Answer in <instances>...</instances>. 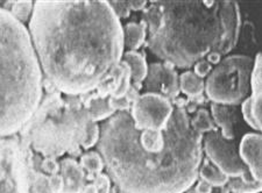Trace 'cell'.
Listing matches in <instances>:
<instances>
[{"label": "cell", "instance_id": "1", "mask_svg": "<svg viewBox=\"0 0 262 193\" xmlns=\"http://www.w3.org/2000/svg\"><path fill=\"white\" fill-rule=\"evenodd\" d=\"M27 28L43 78L64 95L94 91L125 53L106 0H37Z\"/></svg>", "mask_w": 262, "mask_h": 193}, {"label": "cell", "instance_id": "2", "mask_svg": "<svg viewBox=\"0 0 262 193\" xmlns=\"http://www.w3.org/2000/svg\"><path fill=\"white\" fill-rule=\"evenodd\" d=\"M99 127L97 152L117 193H184L197 182L203 136L190 127L185 108L174 107L159 153L142 148L129 112L116 113Z\"/></svg>", "mask_w": 262, "mask_h": 193}, {"label": "cell", "instance_id": "3", "mask_svg": "<svg viewBox=\"0 0 262 193\" xmlns=\"http://www.w3.org/2000/svg\"><path fill=\"white\" fill-rule=\"evenodd\" d=\"M146 47L176 69H190L211 54L235 48L242 31L239 4L227 0L150 2L142 11Z\"/></svg>", "mask_w": 262, "mask_h": 193}, {"label": "cell", "instance_id": "4", "mask_svg": "<svg viewBox=\"0 0 262 193\" xmlns=\"http://www.w3.org/2000/svg\"><path fill=\"white\" fill-rule=\"evenodd\" d=\"M43 75L25 26L0 7V137L19 134L43 95Z\"/></svg>", "mask_w": 262, "mask_h": 193}, {"label": "cell", "instance_id": "5", "mask_svg": "<svg viewBox=\"0 0 262 193\" xmlns=\"http://www.w3.org/2000/svg\"><path fill=\"white\" fill-rule=\"evenodd\" d=\"M92 123L78 95L43 92L39 107L18 135L42 157L78 159Z\"/></svg>", "mask_w": 262, "mask_h": 193}, {"label": "cell", "instance_id": "6", "mask_svg": "<svg viewBox=\"0 0 262 193\" xmlns=\"http://www.w3.org/2000/svg\"><path fill=\"white\" fill-rule=\"evenodd\" d=\"M254 60L247 55L222 58L206 77L205 94L209 102L226 106H238L251 92V75Z\"/></svg>", "mask_w": 262, "mask_h": 193}, {"label": "cell", "instance_id": "7", "mask_svg": "<svg viewBox=\"0 0 262 193\" xmlns=\"http://www.w3.org/2000/svg\"><path fill=\"white\" fill-rule=\"evenodd\" d=\"M172 112L171 102L160 94L145 92L132 104L129 114L137 131H166Z\"/></svg>", "mask_w": 262, "mask_h": 193}, {"label": "cell", "instance_id": "8", "mask_svg": "<svg viewBox=\"0 0 262 193\" xmlns=\"http://www.w3.org/2000/svg\"><path fill=\"white\" fill-rule=\"evenodd\" d=\"M203 155L229 178L240 177L248 174L247 166L239 156L235 141H229L217 132H211L203 136Z\"/></svg>", "mask_w": 262, "mask_h": 193}, {"label": "cell", "instance_id": "9", "mask_svg": "<svg viewBox=\"0 0 262 193\" xmlns=\"http://www.w3.org/2000/svg\"><path fill=\"white\" fill-rule=\"evenodd\" d=\"M20 152L21 140L18 134L0 137V193H23Z\"/></svg>", "mask_w": 262, "mask_h": 193}, {"label": "cell", "instance_id": "10", "mask_svg": "<svg viewBox=\"0 0 262 193\" xmlns=\"http://www.w3.org/2000/svg\"><path fill=\"white\" fill-rule=\"evenodd\" d=\"M179 76L180 75L171 63H151L148 65L147 77L142 84V90L162 95L172 104L181 93Z\"/></svg>", "mask_w": 262, "mask_h": 193}, {"label": "cell", "instance_id": "11", "mask_svg": "<svg viewBox=\"0 0 262 193\" xmlns=\"http://www.w3.org/2000/svg\"><path fill=\"white\" fill-rule=\"evenodd\" d=\"M261 141L262 137L259 133H248L240 141L238 146L239 156L247 166L253 179L261 182Z\"/></svg>", "mask_w": 262, "mask_h": 193}, {"label": "cell", "instance_id": "12", "mask_svg": "<svg viewBox=\"0 0 262 193\" xmlns=\"http://www.w3.org/2000/svg\"><path fill=\"white\" fill-rule=\"evenodd\" d=\"M180 92L187 95L188 105L185 107L188 113H193L198 110V106H204L208 104L205 93V81L197 77L193 71L187 70L179 76Z\"/></svg>", "mask_w": 262, "mask_h": 193}, {"label": "cell", "instance_id": "13", "mask_svg": "<svg viewBox=\"0 0 262 193\" xmlns=\"http://www.w3.org/2000/svg\"><path fill=\"white\" fill-rule=\"evenodd\" d=\"M60 174L63 178V193H82L88 184L86 174L78 159L68 156L61 158Z\"/></svg>", "mask_w": 262, "mask_h": 193}, {"label": "cell", "instance_id": "14", "mask_svg": "<svg viewBox=\"0 0 262 193\" xmlns=\"http://www.w3.org/2000/svg\"><path fill=\"white\" fill-rule=\"evenodd\" d=\"M210 114L222 136L229 141H234L235 126L238 124V113L235 107L211 103Z\"/></svg>", "mask_w": 262, "mask_h": 193}, {"label": "cell", "instance_id": "15", "mask_svg": "<svg viewBox=\"0 0 262 193\" xmlns=\"http://www.w3.org/2000/svg\"><path fill=\"white\" fill-rule=\"evenodd\" d=\"M262 62L261 54L257 53L254 58V64L251 75V92L252 94L248 95L251 99V108L257 123L261 124V104H262Z\"/></svg>", "mask_w": 262, "mask_h": 193}, {"label": "cell", "instance_id": "16", "mask_svg": "<svg viewBox=\"0 0 262 193\" xmlns=\"http://www.w3.org/2000/svg\"><path fill=\"white\" fill-rule=\"evenodd\" d=\"M122 61L127 63L132 73V86L138 91L142 90V84L145 82L148 73V64L145 53L140 52H125Z\"/></svg>", "mask_w": 262, "mask_h": 193}, {"label": "cell", "instance_id": "17", "mask_svg": "<svg viewBox=\"0 0 262 193\" xmlns=\"http://www.w3.org/2000/svg\"><path fill=\"white\" fill-rule=\"evenodd\" d=\"M124 32V47L126 52H139L147 40V27L143 21L128 22L122 26Z\"/></svg>", "mask_w": 262, "mask_h": 193}, {"label": "cell", "instance_id": "18", "mask_svg": "<svg viewBox=\"0 0 262 193\" xmlns=\"http://www.w3.org/2000/svg\"><path fill=\"white\" fill-rule=\"evenodd\" d=\"M78 162L79 165L82 166V169L85 171L88 183L94 182V179L97 176L105 171L103 157L100 156V154L97 150H88V152H84L82 156L78 158Z\"/></svg>", "mask_w": 262, "mask_h": 193}, {"label": "cell", "instance_id": "19", "mask_svg": "<svg viewBox=\"0 0 262 193\" xmlns=\"http://www.w3.org/2000/svg\"><path fill=\"white\" fill-rule=\"evenodd\" d=\"M0 7L6 10L12 16H14L16 20L26 26V23L31 20L34 2H31V0H7V2H0Z\"/></svg>", "mask_w": 262, "mask_h": 193}, {"label": "cell", "instance_id": "20", "mask_svg": "<svg viewBox=\"0 0 262 193\" xmlns=\"http://www.w3.org/2000/svg\"><path fill=\"white\" fill-rule=\"evenodd\" d=\"M198 178L204 180L205 183H208L212 187L225 186L230 179L221 170L217 169L206 157H203L202 159L200 169H198Z\"/></svg>", "mask_w": 262, "mask_h": 193}, {"label": "cell", "instance_id": "21", "mask_svg": "<svg viewBox=\"0 0 262 193\" xmlns=\"http://www.w3.org/2000/svg\"><path fill=\"white\" fill-rule=\"evenodd\" d=\"M230 193H260L262 191L261 182L253 179L251 174L230 178L226 184Z\"/></svg>", "mask_w": 262, "mask_h": 193}, {"label": "cell", "instance_id": "22", "mask_svg": "<svg viewBox=\"0 0 262 193\" xmlns=\"http://www.w3.org/2000/svg\"><path fill=\"white\" fill-rule=\"evenodd\" d=\"M139 141L142 148L150 153L162 152L166 147L164 131H139Z\"/></svg>", "mask_w": 262, "mask_h": 193}, {"label": "cell", "instance_id": "23", "mask_svg": "<svg viewBox=\"0 0 262 193\" xmlns=\"http://www.w3.org/2000/svg\"><path fill=\"white\" fill-rule=\"evenodd\" d=\"M190 127L195 133L204 136L211 132H217L218 128L214 125L210 112L206 108H198L196 114L190 117Z\"/></svg>", "mask_w": 262, "mask_h": 193}, {"label": "cell", "instance_id": "24", "mask_svg": "<svg viewBox=\"0 0 262 193\" xmlns=\"http://www.w3.org/2000/svg\"><path fill=\"white\" fill-rule=\"evenodd\" d=\"M240 105H242V114L244 116V120L246 121V124L249 126V127L254 129V131L261 132L262 125L257 123L254 115H253L252 108H251V99H249V96H247V98L245 99Z\"/></svg>", "mask_w": 262, "mask_h": 193}, {"label": "cell", "instance_id": "25", "mask_svg": "<svg viewBox=\"0 0 262 193\" xmlns=\"http://www.w3.org/2000/svg\"><path fill=\"white\" fill-rule=\"evenodd\" d=\"M40 167L45 174H47L49 176L60 174V159L41 156Z\"/></svg>", "mask_w": 262, "mask_h": 193}, {"label": "cell", "instance_id": "26", "mask_svg": "<svg viewBox=\"0 0 262 193\" xmlns=\"http://www.w3.org/2000/svg\"><path fill=\"white\" fill-rule=\"evenodd\" d=\"M110 5H111L113 12H115L118 19L120 21L122 19H127L130 14V7H129V2H108Z\"/></svg>", "mask_w": 262, "mask_h": 193}, {"label": "cell", "instance_id": "27", "mask_svg": "<svg viewBox=\"0 0 262 193\" xmlns=\"http://www.w3.org/2000/svg\"><path fill=\"white\" fill-rule=\"evenodd\" d=\"M212 69L213 65L211 64L210 62L206 61V58H203V60L198 61L197 63H195V65H193V74H195L197 77L205 79L209 76Z\"/></svg>", "mask_w": 262, "mask_h": 193}, {"label": "cell", "instance_id": "28", "mask_svg": "<svg viewBox=\"0 0 262 193\" xmlns=\"http://www.w3.org/2000/svg\"><path fill=\"white\" fill-rule=\"evenodd\" d=\"M148 5V2H129L130 11L134 12H142Z\"/></svg>", "mask_w": 262, "mask_h": 193}, {"label": "cell", "instance_id": "29", "mask_svg": "<svg viewBox=\"0 0 262 193\" xmlns=\"http://www.w3.org/2000/svg\"><path fill=\"white\" fill-rule=\"evenodd\" d=\"M211 193H230L229 188H227V186H221V187H213L212 191H211Z\"/></svg>", "mask_w": 262, "mask_h": 193}, {"label": "cell", "instance_id": "30", "mask_svg": "<svg viewBox=\"0 0 262 193\" xmlns=\"http://www.w3.org/2000/svg\"><path fill=\"white\" fill-rule=\"evenodd\" d=\"M112 193H117V192H116V188H115V187H113V190H112Z\"/></svg>", "mask_w": 262, "mask_h": 193}, {"label": "cell", "instance_id": "31", "mask_svg": "<svg viewBox=\"0 0 262 193\" xmlns=\"http://www.w3.org/2000/svg\"><path fill=\"white\" fill-rule=\"evenodd\" d=\"M184 193H185V192H184Z\"/></svg>", "mask_w": 262, "mask_h": 193}]
</instances>
